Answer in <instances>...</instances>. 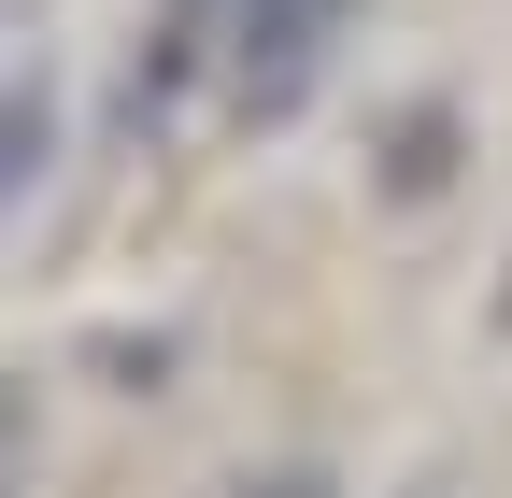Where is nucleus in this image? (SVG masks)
<instances>
[{"instance_id":"20e7f679","label":"nucleus","mask_w":512,"mask_h":498,"mask_svg":"<svg viewBox=\"0 0 512 498\" xmlns=\"http://www.w3.org/2000/svg\"><path fill=\"white\" fill-rule=\"evenodd\" d=\"M57 171V72H0V214H29V185Z\"/></svg>"},{"instance_id":"39448f33","label":"nucleus","mask_w":512,"mask_h":498,"mask_svg":"<svg viewBox=\"0 0 512 498\" xmlns=\"http://www.w3.org/2000/svg\"><path fill=\"white\" fill-rule=\"evenodd\" d=\"M43 470V399H29V370H0V498H29Z\"/></svg>"},{"instance_id":"f257e3e1","label":"nucleus","mask_w":512,"mask_h":498,"mask_svg":"<svg viewBox=\"0 0 512 498\" xmlns=\"http://www.w3.org/2000/svg\"><path fill=\"white\" fill-rule=\"evenodd\" d=\"M356 0H228V43H214V86L242 129H299L313 114V72H328V29Z\"/></svg>"},{"instance_id":"0eeeda50","label":"nucleus","mask_w":512,"mask_h":498,"mask_svg":"<svg viewBox=\"0 0 512 498\" xmlns=\"http://www.w3.org/2000/svg\"><path fill=\"white\" fill-rule=\"evenodd\" d=\"M498 342H512V285H498Z\"/></svg>"},{"instance_id":"7ed1b4c3","label":"nucleus","mask_w":512,"mask_h":498,"mask_svg":"<svg viewBox=\"0 0 512 498\" xmlns=\"http://www.w3.org/2000/svg\"><path fill=\"white\" fill-rule=\"evenodd\" d=\"M456 157H470V114H456V100H413L399 129H384V171H370V185L413 214V200H441V185H456Z\"/></svg>"},{"instance_id":"f03ea898","label":"nucleus","mask_w":512,"mask_h":498,"mask_svg":"<svg viewBox=\"0 0 512 498\" xmlns=\"http://www.w3.org/2000/svg\"><path fill=\"white\" fill-rule=\"evenodd\" d=\"M214 43H228V0H157L143 43H128V72H114V143H157L171 100L214 72Z\"/></svg>"},{"instance_id":"423d86ee","label":"nucleus","mask_w":512,"mask_h":498,"mask_svg":"<svg viewBox=\"0 0 512 498\" xmlns=\"http://www.w3.org/2000/svg\"><path fill=\"white\" fill-rule=\"evenodd\" d=\"M214 498H342V470L328 456H271V470H228Z\"/></svg>"}]
</instances>
